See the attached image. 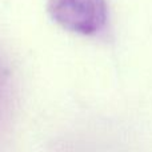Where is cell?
<instances>
[{
    "instance_id": "1",
    "label": "cell",
    "mask_w": 152,
    "mask_h": 152,
    "mask_svg": "<svg viewBox=\"0 0 152 152\" xmlns=\"http://www.w3.org/2000/svg\"><path fill=\"white\" fill-rule=\"evenodd\" d=\"M47 10L60 27L86 36L99 34L108 20L105 0H48Z\"/></svg>"
}]
</instances>
